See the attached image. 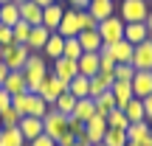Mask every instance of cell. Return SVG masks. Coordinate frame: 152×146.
Wrapping results in <instances>:
<instances>
[{
    "instance_id": "18",
    "label": "cell",
    "mask_w": 152,
    "mask_h": 146,
    "mask_svg": "<svg viewBox=\"0 0 152 146\" xmlns=\"http://www.w3.org/2000/svg\"><path fill=\"white\" fill-rule=\"evenodd\" d=\"M48 37H51V31L48 28H42V25H31V37H28V51L31 54H42V48H45V42H48Z\"/></svg>"
},
{
    "instance_id": "2",
    "label": "cell",
    "mask_w": 152,
    "mask_h": 146,
    "mask_svg": "<svg viewBox=\"0 0 152 146\" xmlns=\"http://www.w3.org/2000/svg\"><path fill=\"white\" fill-rule=\"evenodd\" d=\"M115 14L124 23H144L149 14V6H147V0H118L115 3Z\"/></svg>"
},
{
    "instance_id": "34",
    "label": "cell",
    "mask_w": 152,
    "mask_h": 146,
    "mask_svg": "<svg viewBox=\"0 0 152 146\" xmlns=\"http://www.w3.org/2000/svg\"><path fill=\"white\" fill-rule=\"evenodd\" d=\"M96 101V113H102V115H107V113H113L115 110V98H113V93H102V96H96L93 98Z\"/></svg>"
},
{
    "instance_id": "13",
    "label": "cell",
    "mask_w": 152,
    "mask_h": 146,
    "mask_svg": "<svg viewBox=\"0 0 152 146\" xmlns=\"http://www.w3.org/2000/svg\"><path fill=\"white\" fill-rule=\"evenodd\" d=\"M65 9L68 6H62V3H54V6H45L42 9V28H48L51 34L59 28V23H62V14H65Z\"/></svg>"
},
{
    "instance_id": "21",
    "label": "cell",
    "mask_w": 152,
    "mask_h": 146,
    "mask_svg": "<svg viewBox=\"0 0 152 146\" xmlns=\"http://www.w3.org/2000/svg\"><path fill=\"white\" fill-rule=\"evenodd\" d=\"M93 115H96V101H93V98H76V107H73L71 118L85 124V121H90Z\"/></svg>"
},
{
    "instance_id": "26",
    "label": "cell",
    "mask_w": 152,
    "mask_h": 146,
    "mask_svg": "<svg viewBox=\"0 0 152 146\" xmlns=\"http://www.w3.org/2000/svg\"><path fill=\"white\" fill-rule=\"evenodd\" d=\"M76 65H79V73L82 76H96L99 73V54H90V51H85V54L76 59Z\"/></svg>"
},
{
    "instance_id": "37",
    "label": "cell",
    "mask_w": 152,
    "mask_h": 146,
    "mask_svg": "<svg viewBox=\"0 0 152 146\" xmlns=\"http://www.w3.org/2000/svg\"><path fill=\"white\" fill-rule=\"evenodd\" d=\"M85 54L79 45V37H65V48H62V56H68V59H79V56Z\"/></svg>"
},
{
    "instance_id": "17",
    "label": "cell",
    "mask_w": 152,
    "mask_h": 146,
    "mask_svg": "<svg viewBox=\"0 0 152 146\" xmlns=\"http://www.w3.org/2000/svg\"><path fill=\"white\" fill-rule=\"evenodd\" d=\"M20 20H26L28 25H42V6H37L34 0L20 3Z\"/></svg>"
},
{
    "instance_id": "49",
    "label": "cell",
    "mask_w": 152,
    "mask_h": 146,
    "mask_svg": "<svg viewBox=\"0 0 152 146\" xmlns=\"http://www.w3.org/2000/svg\"><path fill=\"white\" fill-rule=\"evenodd\" d=\"M144 23H147V31H149V37H152V6H149V14H147Z\"/></svg>"
},
{
    "instance_id": "43",
    "label": "cell",
    "mask_w": 152,
    "mask_h": 146,
    "mask_svg": "<svg viewBox=\"0 0 152 146\" xmlns=\"http://www.w3.org/2000/svg\"><path fill=\"white\" fill-rule=\"evenodd\" d=\"M11 42H14L11 25H3V23H0V48H3V45H11Z\"/></svg>"
},
{
    "instance_id": "55",
    "label": "cell",
    "mask_w": 152,
    "mask_h": 146,
    "mask_svg": "<svg viewBox=\"0 0 152 146\" xmlns=\"http://www.w3.org/2000/svg\"><path fill=\"white\" fill-rule=\"evenodd\" d=\"M93 146H104V143H93Z\"/></svg>"
},
{
    "instance_id": "25",
    "label": "cell",
    "mask_w": 152,
    "mask_h": 146,
    "mask_svg": "<svg viewBox=\"0 0 152 146\" xmlns=\"http://www.w3.org/2000/svg\"><path fill=\"white\" fill-rule=\"evenodd\" d=\"M68 93L76 98H90V79L87 76H82V73H76L71 81H68Z\"/></svg>"
},
{
    "instance_id": "12",
    "label": "cell",
    "mask_w": 152,
    "mask_h": 146,
    "mask_svg": "<svg viewBox=\"0 0 152 146\" xmlns=\"http://www.w3.org/2000/svg\"><path fill=\"white\" fill-rule=\"evenodd\" d=\"M130 87H132V96H135V98L152 96V70H135Z\"/></svg>"
},
{
    "instance_id": "14",
    "label": "cell",
    "mask_w": 152,
    "mask_h": 146,
    "mask_svg": "<svg viewBox=\"0 0 152 146\" xmlns=\"http://www.w3.org/2000/svg\"><path fill=\"white\" fill-rule=\"evenodd\" d=\"M20 132H23V138H26V141H34V138L45 135V129H42V118L23 115V118H20Z\"/></svg>"
},
{
    "instance_id": "31",
    "label": "cell",
    "mask_w": 152,
    "mask_h": 146,
    "mask_svg": "<svg viewBox=\"0 0 152 146\" xmlns=\"http://www.w3.org/2000/svg\"><path fill=\"white\" fill-rule=\"evenodd\" d=\"M124 115H127L130 124H135V121H147V118H144V101H141V98H132V101L124 107Z\"/></svg>"
},
{
    "instance_id": "56",
    "label": "cell",
    "mask_w": 152,
    "mask_h": 146,
    "mask_svg": "<svg viewBox=\"0 0 152 146\" xmlns=\"http://www.w3.org/2000/svg\"><path fill=\"white\" fill-rule=\"evenodd\" d=\"M0 3H9V0H0Z\"/></svg>"
},
{
    "instance_id": "51",
    "label": "cell",
    "mask_w": 152,
    "mask_h": 146,
    "mask_svg": "<svg viewBox=\"0 0 152 146\" xmlns=\"http://www.w3.org/2000/svg\"><path fill=\"white\" fill-rule=\"evenodd\" d=\"M71 146H90V143H87V141H79V138H76V141H73Z\"/></svg>"
},
{
    "instance_id": "10",
    "label": "cell",
    "mask_w": 152,
    "mask_h": 146,
    "mask_svg": "<svg viewBox=\"0 0 152 146\" xmlns=\"http://www.w3.org/2000/svg\"><path fill=\"white\" fill-rule=\"evenodd\" d=\"M51 73L56 76V79H62V81H71L76 73H79V65H76V59H68V56H59V59H54L51 62V68H48Z\"/></svg>"
},
{
    "instance_id": "40",
    "label": "cell",
    "mask_w": 152,
    "mask_h": 146,
    "mask_svg": "<svg viewBox=\"0 0 152 146\" xmlns=\"http://www.w3.org/2000/svg\"><path fill=\"white\" fill-rule=\"evenodd\" d=\"M113 76H115L118 81H132V76H135V68H132L130 62H121V65H115Z\"/></svg>"
},
{
    "instance_id": "30",
    "label": "cell",
    "mask_w": 152,
    "mask_h": 146,
    "mask_svg": "<svg viewBox=\"0 0 152 146\" xmlns=\"http://www.w3.org/2000/svg\"><path fill=\"white\" fill-rule=\"evenodd\" d=\"M0 143L3 146H26L28 141L23 138L20 126H14V129H0Z\"/></svg>"
},
{
    "instance_id": "11",
    "label": "cell",
    "mask_w": 152,
    "mask_h": 146,
    "mask_svg": "<svg viewBox=\"0 0 152 146\" xmlns=\"http://www.w3.org/2000/svg\"><path fill=\"white\" fill-rule=\"evenodd\" d=\"M79 31H82L79 11H76V9H65V14H62V23H59V28H56V34H59V37H76Z\"/></svg>"
},
{
    "instance_id": "5",
    "label": "cell",
    "mask_w": 152,
    "mask_h": 146,
    "mask_svg": "<svg viewBox=\"0 0 152 146\" xmlns=\"http://www.w3.org/2000/svg\"><path fill=\"white\" fill-rule=\"evenodd\" d=\"M34 93H37V96H42V98H45L48 104H54L56 98L62 96V93H68V81L56 79V76H54V73L48 70V76H45V79L39 81V87H37Z\"/></svg>"
},
{
    "instance_id": "36",
    "label": "cell",
    "mask_w": 152,
    "mask_h": 146,
    "mask_svg": "<svg viewBox=\"0 0 152 146\" xmlns=\"http://www.w3.org/2000/svg\"><path fill=\"white\" fill-rule=\"evenodd\" d=\"M11 107L20 115H28V110H31V90L20 93V96H11Z\"/></svg>"
},
{
    "instance_id": "48",
    "label": "cell",
    "mask_w": 152,
    "mask_h": 146,
    "mask_svg": "<svg viewBox=\"0 0 152 146\" xmlns=\"http://www.w3.org/2000/svg\"><path fill=\"white\" fill-rule=\"evenodd\" d=\"M34 3H37V6H42V9H45V6H54V3H62V0H34Z\"/></svg>"
},
{
    "instance_id": "15",
    "label": "cell",
    "mask_w": 152,
    "mask_h": 146,
    "mask_svg": "<svg viewBox=\"0 0 152 146\" xmlns=\"http://www.w3.org/2000/svg\"><path fill=\"white\" fill-rule=\"evenodd\" d=\"M0 87H3L9 96H20V93H26V90H28L23 70H9V76H6V81H3Z\"/></svg>"
},
{
    "instance_id": "9",
    "label": "cell",
    "mask_w": 152,
    "mask_h": 146,
    "mask_svg": "<svg viewBox=\"0 0 152 146\" xmlns=\"http://www.w3.org/2000/svg\"><path fill=\"white\" fill-rule=\"evenodd\" d=\"M99 51L110 54L115 65H121V62H132V51H135V45L127 42V39H118V42H113V45H102Z\"/></svg>"
},
{
    "instance_id": "1",
    "label": "cell",
    "mask_w": 152,
    "mask_h": 146,
    "mask_svg": "<svg viewBox=\"0 0 152 146\" xmlns=\"http://www.w3.org/2000/svg\"><path fill=\"white\" fill-rule=\"evenodd\" d=\"M23 76H26V84H28V90H37L39 87V81L48 76V59H45L42 54H31L26 59V65H23Z\"/></svg>"
},
{
    "instance_id": "32",
    "label": "cell",
    "mask_w": 152,
    "mask_h": 146,
    "mask_svg": "<svg viewBox=\"0 0 152 146\" xmlns=\"http://www.w3.org/2000/svg\"><path fill=\"white\" fill-rule=\"evenodd\" d=\"M104 146H124L127 143V129H115V126H107V135H104Z\"/></svg>"
},
{
    "instance_id": "7",
    "label": "cell",
    "mask_w": 152,
    "mask_h": 146,
    "mask_svg": "<svg viewBox=\"0 0 152 146\" xmlns=\"http://www.w3.org/2000/svg\"><path fill=\"white\" fill-rule=\"evenodd\" d=\"M104 135H107V115L96 113L90 121H85V138H82V141H87L93 146V143H102Z\"/></svg>"
},
{
    "instance_id": "23",
    "label": "cell",
    "mask_w": 152,
    "mask_h": 146,
    "mask_svg": "<svg viewBox=\"0 0 152 146\" xmlns=\"http://www.w3.org/2000/svg\"><path fill=\"white\" fill-rule=\"evenodd\" d=\"M147 37H149L147 23H124V39H127V42L138 45V42H144Z\"/></svg>"
},
{
    "instance_id": "8",
    "label": "cell",
    "mask_w": 152,
    "mask_h": 146,
    "mask_svg": "<svg viewBox=\"0 0 152 146\" xmlns=\"http://www.w3.org/2000/svg\"><path fill=\"white\" fill-rule=\"evenodd\" d=\"M130 65L135 68V70H152V37H147L144 42L135 45Z\"/></svg>"
},
{
    "instance_id": "52",
    "label": "cell",
    "mask_w": 152,
    "mask_h": 146,
    "mask_svg": "<svg viewBox=\"0 0 152 146\" xmlns=\"http://www.w3.org/2000/svg\"><path fill=\"white\" fill-rule=\"evenodd\" d=\"M141 146H152V132H149V138H147V141H144Z\"/></svg>"
},
{
    "instance_id": "3",
    "label": "cell",
    "mask_w": 152,
    "mask_h": 146,
    "mask_svg": "<svg viewBox=\"0 0 152 146\" xmlns=\"http://www.w3.org/2000/svg\"><path fill=\"white\" fill-rule=\"evenodd\" d=\"M28 56H31L28 45H20V42H11V45H3V48H0V62H3L9 70H23Z\"/></svg>"
},
{
    "instance_id": "46",
    "label": "cell",
    "mask_w": 152,
    "mask_h": 146,
    "mask_svg": "<svg viewBox=\"0 0 152 146\" xmlns=\"http://www.w3.org/2000/svg\"><path fill=\"white\" fill-rule=\"evenodd\" d=\"M144 101V118L152 124V96H147V98H141Z\"/></svg>"
},
{
    "instance_id": "41",
    "label": "cell",
    "mask_w": 152,
    "mask_h": 146,
    "mask_svg": "<svg viewBox=\"0 0 152 146\" xmlns=\"http://www.w3.org/2000/svg\"><path fill=\"white\" fill-rule=\"evenodd\" d=\"M79 20H82V31H87V28H96V25H99L96 17H93L87 9H85V11H79Z\"/></svg>"
},
{
    "instance_id": "24",
    "label": "cell",
    "mask_w": 152,
    "mask_h": 146,
    "mask_svg": "<svg viewBox=\"0 0 152 146\" xmlns=\"http://www.w3.org/2000/svg\"><path fill=\"white\" fill-rule=\"evenodd\" d=\"M76 37H79V45H82V51H90V54H99V48H102V37H99V31H96V28H87V31H79Z\"/></svg>"
},
{
    "instance_id": "20",
    "label": "cell",
    "mask_w": 152,
    "mask_h": 146,
    "mask_svg": "<svg viewBox=\"0 0 152 146\" xmlns=\"http://www.w3.org/2000/svg\"><path fill=\"white\" fill-rule=\"evenodd\" d=\"M113 81H115L113 73H102V70H99L96 76H90V98H96V96H102V93H107L110 87H113Z\"/></svg>"
},
{
    "instance_id": "6",
    "label": "cell",
    "mask_w": 152,
    "mask_h": 146,
    "mask_svg": "<svg viewBox=\"0 0 152 146\" xmlns=\"http://www.w3.org/2000/svg\"><path fill=\"white\" fill-rule=\"evenodd\" d=\"M42 129H45V135H48V138L59 141V138L68 132V115H62L59 110L51 107L48 113H45V118H42Z\"/></svg>"
},
{
    "instance_id": "16",
    "label": "cell",
    "mask_w": 152,
    "mask_h": 146,
    "mask_svg": "<svg viewBox=\"0 0 152 146\" xmlns=\"http://www.w3.org/2000/svg\"><path fill=\"white\" fill-rule=\"evenodd\" d=\"M110 93H113V98H115V107H118V110H124L127 104H130L132 98H135V96H132V87H130V81H118V79L113 81Z\"/></svg>"
},
{
    "instance_id": "27",
    "label": "cell",
    "mask_w": 152,
    "mask_h": 146,
    "mask_svg": "<svg viewBox=\"0 0 152 146\" xmlns=\"http://www.w3.org/2000/svg\"><path fill=\"white\" fill-rule=\"evenodd\" d=\"M62 48H65V37H59V34L54 31L48 37V42H45V48H42V56L54 62V59H59V56H62Z\"/></svg>"
},
{
    "instance_id": "33",
    "label": "cell",
    "mask_w": 152,
    "mask_h": 146,
    "mask_svg": "<svg viewBox=\"0 0 152 146\" xmlns=\"http://www.w3.org/2000/svg\"><path fill=\"white\" fill-rule=\"evenodd\" d=\"M51 110V104L45 101L42 96H37V93H31V110H28V115H34V118H45V113Z\"/></svg>"
},
{
    "instance_id": "28",
    "label": "cell",
    "mask_w": 152,
    "mask_h": 146,
    "mask_svg": "<svg viewBox=\"0 0 152 146\" xmlns=\"http://www.w3.org/2000/svg\"><path fill=\"white\" fill-rule=\"evenodd\" d=\"M0 23H3V25H14V23H20V3H14V0L0 3Z\"/></svg>"
},
{
    "instance_id": "4",
    "label": "cell",
    "mask_w": 152,
    "mask_h": 146,
    "mask_svg": "<svg viewBox=\"0 0 152 146\" xmlns=\"http://www.w3.org/2000/svg\"><path fill=\"white\" fill-rule=\"evenodd\" d=\"M96 31H99V37H102V45H113V42H118V39H124V20H121L118 14L107 17V20H99Z\"/></svg>"
},
{
    "instance_id": "57",
    "label": "cell",
    "mask_w": 152,
    "mask_h": 146,
    "mask_svg": "<svg viewBox=\"0 0 152 146\" xmlns=\"http://www.w3.org/2000/svg\"><path fill=\"white\" fill-rule=\"evenodd\" d=\"M0 129H3V126H0Z\"/></svg>"
},
{
    "instance_id": "45",
    "label": "cell",
    "mask_w": 152,
    "mask_h": 146,
    "mask_svg": "<svg viewBox=\"0 0 152 146\" xmlns=\"http://www.w3.org/2000/svg\"><path fill=\"white\" fill-rule=\"evenodd\" d=\"M68 9H76V11H85L87 6H90V0H65Z\"/></svg>"
},
{
    "instance_id": "50",
    "label": "cell",
    "mask_w": 152,
    "mask_h": 146,
    "mask_svg": "<svg viewBox=\"0 0 152 146\" xmlns=\"http://www.w3.org/2000/svg\"><path fill=\"white\" fill-rule=\"evenodd\" d=\"M6 76H9V68H6L3 62H0V84H3V81H6Z\"/></svg>"
},
{
    "instance_id": "35",
    "label": "cell",
    "mask_w": 152,
    "mask_h": 146,
    "mask_svg": "<svg viewBox=\"0 0 152 146\" xmlns=\"http://www.w3.org/2000/svg\"><path fill=\"white\" fill-rule=\"evenodd\" d=\"M51 107H54V110H59L62 115H71V113H73V107H76V96H71V93H62V96L56 98Z\"/></svg>"
},
{
    "instance_id": "22",
    "label": "cell",
    "mask_w": 152,
    "mask_h": 146,
    "mask_svg": "<svg viewBox=\"0 0 152 146\" xmlns=\"http://www.w3.org/2000/svg\"><path fill=\"white\" fill-rule=\"evenodd\" d=\"M87 11L96 17V23H99V20H107V17L115 14V0H90Z\"/></svg>"
},
{
    "instance_id": "39",
    "label": "cell",
    "mask_w": 152,
    "mask_h": 146,
    "mask_svg": "<svg viewBox=\"0 0 152 146\" xmlns=\"http://www.w3.org/2000/svg\"><path fill=\"white\" fill-rule=\"evenodd\" d=\"M107 126H115V129H127V126H130V121H127L124 110H118V107H115L113 113H107Z\"/></svg>"
},
{
    "instance_id": "44",
    "label": "cell",
    "mask_w": 152,
    "mask_h": 146,
    "mask_svg": "<svg viewBox=\"0 0 152 146\" xmlns=\"http://www.w3.org/2000/svg\"><path fill=\"white\" fill-rule=\"evenodd\" d=\"M26 146H56V141L48 138V135H39V138H34V141H28Z\"/></svg>"
},
{
    "instance_id": "19",
    "label": "cell",
    "mask_w": 152,
    "mask_h": 146,
    "mask_svg": "<svg viewBox=\"0 0 152 146\" xmlns=\"http://www.w3.org/2000/svg\"><path fill=\"white\" fill-rule=\"evenodd\" d=\"M149 132H152V124H149V121H135V124L127 126V141L141 146V143L149 138Z\"/></svg>"
},
{
    "instance_id": "58",
    "label": "cell",
    "mask_w": 152,
    "mask_h": 146,
    "mask_svg": "<svg viewBox=\"0 0 152 146\" xmlns=\"http://www.w3.org/2000/svg\"><path fill=\"white\" fill-rule=\"evenodd\" d=\"M115 3H118V0H115Z\"/></svg>"
},
{
    "instance_id": "59",
    "label": "cell",
    "mask_w": 152,
    "mask_h": 146,
    "mask_svg": "<svg viewBox=\"0 0 152 146\" xmlns=\"http://www.w3.org/2000/svg\"><path fill=\"white\" fill-rule=\"evenodd\" d=\"M0 146H3V143H0Z\"/></svg>"
},
{
    "instance_id": "29",
    "label": "cell",
    "mask_w": 152,
    "mask_h": 146,
    "mask_svg": "<svg viewBox=\"0 0 152 146\" xmlns=\"http://www.w3.org/2000/svg\"><path fill=\"white\" fill-rule=\"evenodd\" d=\"M20 118H23V115L17 113L11 104L0 107V126H3V129H14V126H20Z\"/></svg>"
},
{
    "instance_id": "47",
    "label": "cell",
    "mask_w": 152,
    "mask_h": 146,
    "mask_svg": "<svg viewBox=\"0 0 152 146\" xmlns=\"http://www.w3.org/2000/svg\"><path fill=\"white\" fill-rule=\"evenodd\" d=\"M73 141H76V135H73V132H71V129H68V132H65V135H62V138H59V141H56V146H71Z\"/></svg>"
},
{
    "instance_id": "42",
    "label": "cell",
    "mask_w": 152,
    "mask_h": 146,
    "mask_svg": "<svg viewBox=\"0 0 152 146\" xmlns=\"http://www.w3.org/2000/svg\"><path fill=\"white\" fill-rule=\"evenodd\" d=\"M68 129H71L79 141L85 138V124H82V121H76V118H71V115H68Z\"/></svg>"
},
{
    "instance_id": "53",
    "label": "cell",
    "mask_w": 152,
    "mask_h": 146,
    "mask_svg": "<svg viewBox=\"0 0 152 146\" xmlns=\"http://www.w3.org/2000/svg\"><path fill=\"white\" fill-rule=\"evenodd\" d=\"M124 146H138V143H130V141H127V143H124Z\"/></svg>"
},
{
    "instance_id": "38",
    "label": "cell",
    "mask_w": 152,
    "mask_h": 146,
    "mask_svg": "<svg viewBox=\"0 0 152 146\" xmlns=\"http://www.w3.org/2000/svg\"><path fill=\"white\" fill-rule=\"evenodd\" d=\"M11 34H14V42L26 45L28 37H31V25H28L26 20H20V23H14V25H11Z\"/></svg>"
},
{
    "instance_id": "54",
    "label": "cell",
    "mask_w": 152,
    "mask_h": 146,
    "mask_svg": "<svg viewBox=\"0 0 152 146\" xmlns=\"http://www.w3.org/2000/svg\"><path fill=\"white\" fill-rule=\"evenodd\" d=\"M14 3H26V0H14Z\"/></svg>"
}]
</instances>
